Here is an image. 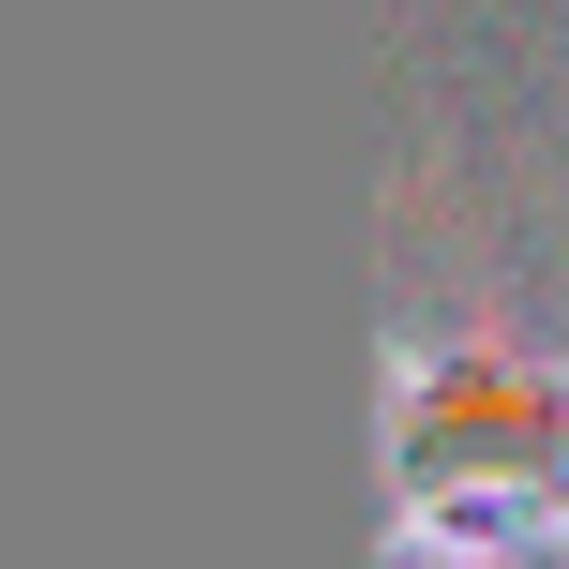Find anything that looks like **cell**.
I'll list each match as a JSON object with an SVG mask.
<instances>
[{
    "mask_svg": "<svg viewBox=\"0 0 569 569\" xmlns=\"http://www.w3.org/2000/svg\"><path fill=\"white\" fill-rule=\"evenodd\" d=\"M569 555V345L510 315L390 330V569Z\"/></svg>",
    "mask_w": 569,
    "mask_h": 569,
    "instance_id": "obj_1",
    "label": "cell"
}]
</instances>
